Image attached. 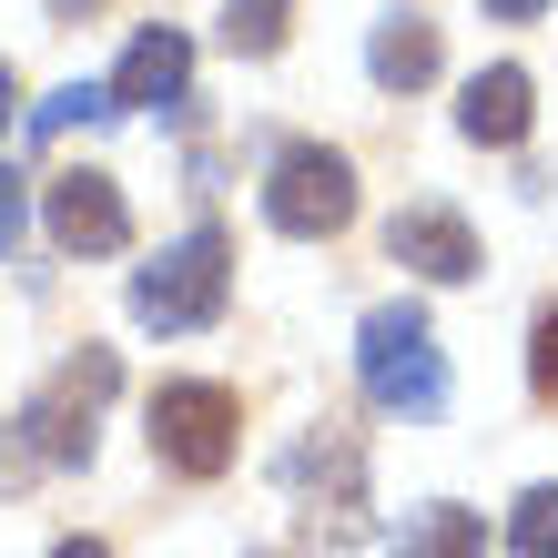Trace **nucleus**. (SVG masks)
I'll return each instance as SVG.
<instances>
[{
  "instance_id": "nucleus-1",
  "label": "nucleus",
  "mask_w": 558,
  "mask_h": 558,
  "mask_svg": "<svg viewBox=\"0 0 558 558\" xmlns=\"http://www.w3.org/2000/svg\"><path fill=\"white\" fill-rule=\"evenodd\" d=\"M355 376H366V397L386 416H437L447 407V355L426 336L416 305H376L366 336H355Z\"/></svg>"
},
{
  "instance_id": "nucleus-2",
  "label": "nucleus",
  "mask_w": 558,
  "mask_h": 558,
  "mask_svg": "<svg viewBox=\"0 0 558 558\" xmlns=\"http://www.w3.org/2000/svg\"><path fill=\"white\" fill-rule=\"evenodd\" d=\"M223 294H234V244H223V223H193L162 265L133 275V315L162 325V336H193V325L223 315Z\"/></svg>"
},
{
  "instance_id": "nucleus-3",
  "label": "nucleus",
  "mask_w": 558,
  "mask_h": 558,
  "mask_svg": "<svg viewBox=\"0 0 558 558\" xmlns=\"http://www.w3.org/2000/svg\"><path fill=\"white\" fill-rule=\"evenodd\" d=\"M265 223H275V234H294V244L345 234V223H355V173H345V153L284 143L275 173H265Z\"/></svg>"
},
{
  "instance_id": "nucleus-4",
  "label": "nucleus",
  "mask_w": 558,
  "mask_h": 558,
  "mask_svg": "<svg viewBox=\"0 0 558 558\" xmlns=\"http://www.w3.org/2000/svg\"><path fill=\"white\" fill-rule=\"evenodd\" d=\"M112 386H122V355H112V345H82L72 366H61L41 397L21 407V437L41 447L51 468H82V457H92V416H102Z\"/></svg>"
},
{
  "instance_id": "nucleus-5",
  "label": "nucleus",
  "mask_w": 558,
  "mask_h": 558,
  "mask_svg": "<svg viewBox=\"0 0 558 558\" xmlns=\"http://www.w3.org/2000/svg\"><path fill=\"white\" fill-rule=\"evenodd\" d=\"M244 447V407L223 397V386H162L153 397V457L183 477H223Z\"/></svg>"
},
{
  "instance_id": "nucleus-6",
  "label": "nucleus",
  "mask_w": 558,
  "mask_h": 558,
  "mask_svg": "<svg viewBox=\"0 0 558 558\" xmlns=\"http://www.w3.org/2000/svg\"><path fill=\"white\" fill-rule=\"evenodd\" d=\"M51 244H61V254H122V244H133L122 183H112V173H61V183H51Z\"/></svg>"
},
{
  "instance_id": "nucleus-7",
  "label": "nucleus",
  "mask_w": 558,
  "mask_h": 558,
  "mask_svg": "<svg viewBox=\"0 0 558 558\" xmlns=\"http://www.w3.org/2000/svg\"><path fill=\"white\" fill-rule=\"evenodd\" d=\"M386 254H397L407 275H426V284H468L477 275V234L447 204H407L397 223H386Z\"/></svg>"
},
{
  "instance_id": "nucleus-8",
  "label": "nucleus",
  "mask_w": 558,
  "mask_h": 558,
  "mask_svg": "<svg viewBox=\"0 0 558 558\" xmlns=\"http://www.w3.org/2000/svg\"><path fill=\"white\" fill-rule=\"evenodd\" d=\"M183 82H193V41L183 31H133V51H122V72H112V112H153V102H183Z\"/></svg>"
},
{
  "instance_id": "nucleus-9",
  "label": "nucleus",
  "mask_w": 558,
  "mask_h": 558,
  "mask_svg": "<svg viewBox=\"0 0 558 558\" xmlns=\"http://www.w3.org/2000/svg\"><path fill=\"white\" fill-rule=\"evenodd\" d=\"M529 112H538V82L518 72V61H498V72H477V82H468V102H457V133L487 143V153H508V143H529Z\"/></svg>"
},
{
  "instance_id": "nucleus-10",
  "label": "nucleus",
  "mask_w": 558,
  "mask_h": 558,
  "mask_svg": "<svg viewBox=\"0 0 558 558\" xmlns=\"http://www.w3.org/2000/svg\"><path fill=\"white\" fill-rule=\"evenodd\" d=\"M366 72H376L386 92H416V82H437V31H426L416 11L376 21V41H366Z\"/></svg>"
},
{
  "instance_id": "nucleus-11",
  "label": "nucleus",
  "mask_w": 558,
  "mask_h": 558,
  "mask_svg": "<svg viewBox=\"0 0 558 558\" xmlns=\"http://www.w3.org/2000/svg\"><path fill=\"white\" fill-rule=\"evenodd\" d=\"M397 558H487V529H477V508H407V529H397Z\"/></svg>"
},
{
  "instance_id": "nucleus-12",
  "label": "nucleus",
  "mask_w": 558,
  "mask_h": 558,
  "mask_svg": "<svg viewBox=\"0 0 558 558\" xmlns=\"http://www.w3.org/2000/svg\"><path fill=\"white\" fill-rule=\"evenodd\" d=\"M284 21H294V0H223V41L234 51H284Z\"/></svg>"
},
{
  "instance_id": "nucleus-13",
  "label": "nucleus",
  "mask_w": 558,
  "mask_h": 558,
  "mask_svg": "<svg viewBox=\"0 0 558 558\" xmlns=\"http://www.w3.org/2000/svg\"><path fill=\"white\" fill-rule=\"evenodd\" d=\"M508 548H518V558H558V487H529V498H518Z\"/></svg>"
},
{
  "instance_id": "nucleus-14",
  "label": "nucleus",
  "mask_w": 558,
  "mask_h": 558,
  "mask_svg": "<svg viewBox=\"0 0 558 558\" xmlns=\"http://www.w3.org/2000/svg\"><path fill=\"white\" fill-rule=\"evenodd\" d=\"M102 112H112V92H92V82H61V92H51V102H41V112H31V133H41V143H51V133H72V122H102Z\"/></svg>"
},
{
  "instance_id": "nucleus-15",
  "label": "nucleus",
  "mask_w": 558,
  "mask_h": 558,
  "mask_svg": "<svg viewBox=\"0 0 558 558\" xmlns=\"http://www.w3.org/2000/svg\"><path fill=\"white\" fill-rule=\"evenodd\" d=\"M529 386H538V397L558 407V305L538 315V336H529Z\"/></svg>"
},
{
  "instance_id": "nucleus-16",
  "label": "nucleus",
  "mask_w": 558,
  "mask_h": 558,
  "mask_svg": "<svg viewBox=\"0 0 558 558\" xmlns=\"http://www.w3.org/2000/svg\"><path fill=\"white\" fill-rule=\"evenodd\" d=\"M31 468H41V447H31V437H21V426H0V487H21Z\"/></svg>"
},
{
  "instance_id": "nucleus-17",
  "label": "nucleus",
  "mask_w": 558,
  "mask_h": 558,
  "mask_svg": "<svg viewBox=\"0 0 558 558\" xmlns=\"http://www.w3.org/2000/svg\"><path fill=\"white\" fill-rule=\"evenodd\" d=\"M11 244H21V183L0 173V254H11Z\"/></svg>"
},
{
  "instance_id": "nucleus-18",
  "label": "nucleus",
  "mask_w": 558,
  "mask_h": 558,
  "mask_svg": "<svg viewBox=\"0 0 558 558\" xmlns=\"http://www.w3.org/2000/svg\"><path fill=\"white\" fill-rule=\"evenodd\" d=\"M487 11H498V21H538L548 0H487Z\"/></svg>"
},
{
  "instance_id": "nucleus-19",
  "label": "nucleus",
  "mask_w": 558,
  "mask_h": 558,
  "mask_svg": "<svg viewBox=\"0 0 558 558\" xmlns=\"http://www.w3.org/2000/svg\"><path fill=\"white\" fill-rule=\"evenodd\" d=\"M51 558H112V548H102V538H61Z\"/></svg>"
},
{
  "instance_id": "nucleus-20",
  "label": "nucleus",
  "mask_w": 558,
  "mask_h": 558,
  "mask_svg": "<svg viewBox=\"0 0 558 558\" xmlns=\"http://www.w3.org/2000/svg\"><path fill=\"white\" fill-rule=\"evenodd\" d=\"M51 11H61V21H82V11H102V0H51Z\"/></svg>"
},
{
  "instance_id": "nucleus-21",
  "label": "nucleus",
  "mask_w": 558,
  "mask_h": 558,
  "mask_svg": "<svg viewBox=\"0 0 558 558\" xmlns=\"http://www.w3.org/2000/svg\"><path fill=\"white\" fill-rule=\"evenodd\" d=\"M0 122H11V61H0Z\"/></svg>"
}]
</instances>
